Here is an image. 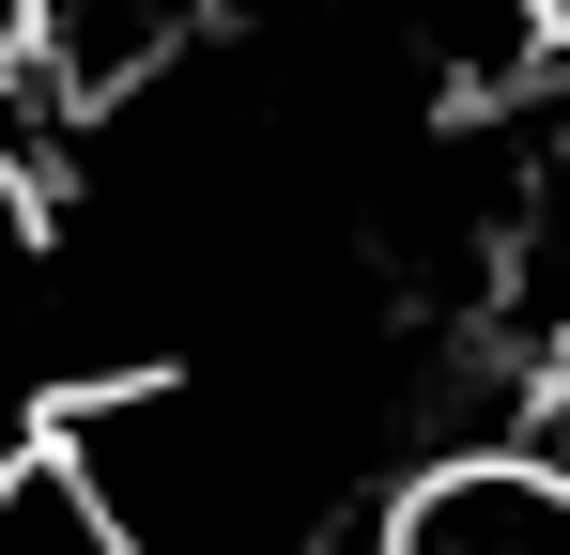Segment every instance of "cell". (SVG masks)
Returning <instances> with one entry per match:
<instances>
[{"instance_id": "obj_1", "label": "cell", "mask_w": 570, "mask_h": 555, "mask_svg": "<svg viewBox=\"0 0 570 555\" xmlns=\"http://www.w3.org/2000/svg\"><path fill=\"white\" fill-rule=\"evenodd\" d=\"M524 370H540V463H570V309L524 340Z\"/></svg>"}]
</instances>
